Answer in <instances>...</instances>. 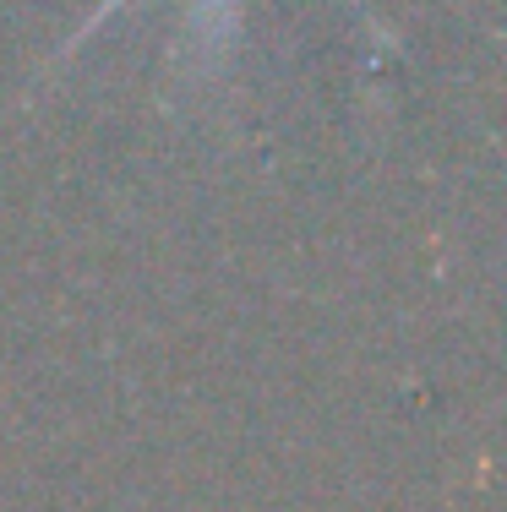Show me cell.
<instances>
[{
  "label": "cell",
  "mask_w": 507,
  "mask_h": 512,
  "mask_svg": "<svg viewBox=\"0 0 507 512\" xmlns=\"http://www.w3.org/2000/svg\"><path fill=\"white\" fill-rule=\"evenodd\" d=\"M115 6H120V0H104L99 17H110ZM197 11H202V28H213V22H219V28H229V11H235V0H197Z\"/></svg>",
  "instance_id": "obj_1"
}]
</instances>
